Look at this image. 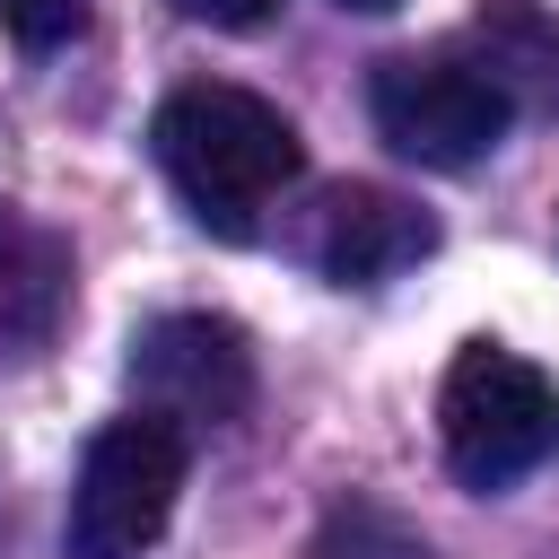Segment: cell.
Instances as JSON below:
<instances>
[{
    "label": "cell",
    "mask_w": 559,
    "mask_h": 559,
    "mask_svg": "<svg viewBox=\"0 0 559 559\" xmlns=\"http://www.w3.org/2000/svg\"><path fill=\"white\" fill-rule=\"evenodd\" d=\"M148 148L166 166V183L183 192V210L218 236H253L262 201H280L306 166L297 148V122L253 96V87H227V79H201V87H175L148 122Z\"/></svg>",
    "instance_id": "cell-1"
},
{
    "label": "cell",
    "mask_w": 559,
    "mask_h": 559,
    "mask_svg": "<svg viewBox=\"0 0 559 559\" xmlns=\"http://www.w3.org/2000/svg\"><path fill=\"white\" fill-rule=\"evenodd\" d=\"M437 445H445V472H454L463 489H515L524 472H542V463L559 454V384H550L533 358L472 341V349L445 367Z\"/></svg>",
    "instance_id": "cell-2"
},
{
    "label": "cell",
    "mask_w": 559,
    "mask_h": 559,
    "mask_svg": "<svg viewBox=\"0 0 559 559\" xmlns=\"http://www.w3.org/2000/svg\"><path fill=\"white\" fill-rule=\"evenodd\" d=\"M183 428L131 411V419H105L79 454V480H70V515H61V559H140L166 515H175V489H183Z\"/></svg>",
    "instance_id": "cell-3"
},
{
    "label": "cell",
    "mask_w": 559,
    "mask_h": 559,
    "mask_svg": "<svg viewBox=\"0 0 559 559\" xmlns=\"http://www.w3.org/2000/svg\"><path fill=\"white\" fill-rule=\"evenodd\" d=\"M367 114H376V131H384L393 157L463 175V166H480V157L507 140L515 96H507L480 61H454V52H402V61L376 70Z\"/></svg>",
    "instance_id": "cell-4"
},
{
    "label": "cell",
    "mask_w": 559,
    "mask_h": 559,
    "mask_svg": "<svg viewBox=\"0 0 559 559\" xmlns=\"http://www.w3.org/2000/svg\"><path fill=\"white\" fill-rule=\"evenodd\" d=\"M131 393L166 428H218L253 402V349L227 314H157L131 341Z\"/></svg>",
    "instance_id": "cell-5"
},
{
    "label": "cell",
    "mask_w": 559,
    "mask_h": 559,
    "mask_svg": "<svg viewBox=\"0 0 559 559\" xmlns=\"http://www.w3.org/2000/svg\"><path fill=\"white\" fill-rule=\"evenodd\" d=\"M428 245H437V218L411 210V201H393V192H367V183L332 192V201L314 210V236H306L314 271L341 280V288H376V280H393V271H411Z\"/></svg>",
    "instance_id": "cell-6"
},
{
    "label": "cell",
    "mask_w": 559,
    "mask_h": 559,
    "mask_svg": "<svg viewBox=\"0 0 559 559\" xmlns=\"http://www.w3.org/2000/svg\"><path fill=\"white\" fill-rule=\"evenodd\" d=\"M61 306H70V245L44 218L0 201V358L44 349Z\"/></svg>",
    "instance_id": "cell-7"
},
{
    "label": "cell",
    "mask_w": 559,
    "mask_h": 559,
    "mask_svg": "<svg viewBox=\"0 0 559 559\" xmlns=\"http://www.w3.org/2000/svg\"><path fill=\"white\" fill-rule=\"evenodd\" d=\"M480 35H489V79L515 96H542V105H559V17H542L533 0H489V17H480Z\"/></svg>",
    "instance_id": "cell-8"
},
{
    "label": "cell",
    "mask_w": 559,
    "mask_h": 559,
    "mask_svg": "<svg viewBox=\"0 0 559 559\" xmlns=\"http://www.w3.org/2000/svg\"><path fill=\"white\" fill-rule=\"evenodd\" d=\"M79 17H87V0H0V26H9L26 52H61V44L79 35Z\"/></svg>",
    "instance_id": "cell-9"
},
{
    "label": "cell",
    "mask_w": 559,
    "mask_h": 559,
    "mask_svg": "<svg viewBox=\"0 0 559 559\" xmlns=\"http://www.w3.org/2000/svg\"><path fill=\"white\" fill-rule=\"evenodd\" d=\"M175 9H183L192 26H227V35H236V26H262L280 0H175Z\"/></svg>",
    "instance_id": "cell-10"
},
{
    "label": "cell",
    "mask_w": 559,
    "mask_h": 559,
    "mask_svg": "<svg viewBox=\"0 0 559 559\" xmlns=\"http://www.w3.org/2000/svg\"><path fill=\"white\" fill-rule=\"evenodd\" d=\"M341 9H402V0H341Z\"/></svg>",
    "instance_id": "cell-11"
}]
</instances>
